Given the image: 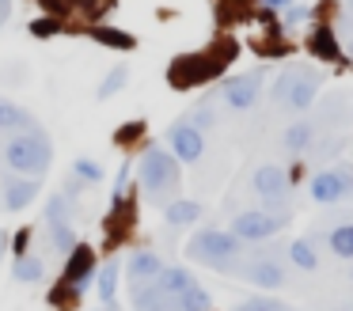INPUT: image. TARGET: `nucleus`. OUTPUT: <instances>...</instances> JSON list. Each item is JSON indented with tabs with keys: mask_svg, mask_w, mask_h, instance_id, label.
Instances as JSON below:
<instances>
[{
	"mask_svg": "<svg viewBox=\"0 0 353 311\" xmlns=\"http://www.w3.org/2000/svg\"><path fill=\"white\" fill-rule=\"evenodd\" d=\"M137 182H141L148 201L168 205V201H175V194H179L183 163H179L168 148H145V156H141V163H137Z\"/></svg>",
	"mask_w": 353,
	"mask_h": 311,
	"instance_id": "f257e3e1",
	"label": "nucleus"
},
{
	"mask_svg": "<svg viewBox=\"0 0 353 311\" xmlns=\"http://www.w3.org/2000/svg\"><path fill=\"white\" fill-rule=\"evenodd\" d=\"M243 239H236L232 232H221V228H201L198 235H190L186 243V258L201 265H213L216 273H236L239 262H243Z\"/></svg>",
	"mask_w": 353,
	"mask_h": 311,
	"instance_id": "f03ea898",
	"label": "nucleus"
},
{
	"mask_svg": "<svg viewBox=\"0 0 353 311\" xmlns=\"http://www.w3.org/2000/svg\"><path fill=\"white\" fill-rule=\"evenodd\" d=\"M4 163L16 174H46L54 163V141L39 126L27 133H12V141L4 144Z\"/></svg>",
	"mask_w": 353,
	"mask_h": 311,
	"instance_id": "7ed1b4c3",
	"label": "nucleus"
},
{
	"mask_svg": "<svg viewBox=\"0 0 353 311\" xmlns=\"http://www.w3.org/2000/svg\"><path fill=\"white\" fill-rule=\"evenodd\" d=\"M319 88H323L319 68L296 61V65L281 68V76L274 80V103L289 106V110H307L315 103V95H319Z\"/></svg>",
	"mask_w": 353,
	"mask_h": 311,
	"instance_id": "20e7f679",
	"label": "nucleus"
},
{
	"mask_svg": "<svg viewBox=\"0 0 353 311\" xmlns=\"http://www.w3.org/2000/svg\"><path fill=\"white\" fill-rule=\"evenodd\" d=\"M292 220V212H277V209H247L239 217H232V228L228 232L243 243H262V239H274L277 232H285Z\"/></svg>",
	"mask_w": 353,
	"mask_h": 311,
	"instance_id": "39448f33",
	"label": "nucleus"
},
{
	"mask_svg": "<svg viewBox=\"0 0 353 311\" xmlns=\"http://www.w3.org/2000/svg\"><path fill=\"white\" fill-rule=\"evenodd\" d=\"M315 205H338L353 197V167L338 163V167H323L312 174V186H307Z\"/></svg>",
	"mask_w": 353,
	"mask_h": 311,
	"instance_id": "423d86ee",
	"label": "nucleus"
},
{
	"mask_svg": "<svg viewBox=\"0 0 353 311\" xmlns=\"http://www.w3.org/2000/svg\"><path fill=\"white\" fill-rule=\"evenodd\" d=\"M262 83H266V72L262 68H251V72H239L232 80H224L221 99L232 106V110H251L262 95Z\"/></svg>",
	"mask_w": 353,
	"mask_h": 311,
	"instance_id": "0eeeda50",
	"label": "nucleus"
},
{
	"mask_svg": "<svg viewBox=\"0 0 353 311\" xmlns=\"http://www.w3.org/2000/svg\"><path fill=\"white\" fill-rule=\"evenodd\" d=\"M236 277L251 281L254 288H262V292H274V288H281L285 281H289V273L281 270V262H277V258L262 254V258H251V262H239Z\"/></svg>",
	"mask_w": 353,
	"mask_h": 311,
	"instance_id": "6e6552de",
	"label": "nucleus"
},
{
	"mask_svg": "<svg viewBox=\"0 0 353 311\" xmlns=\"http://www.w3.org/2000/svg\"><path fill=\"white\" fill-rule=\"evenodd\" d=\"M168 148L179 163H198L201 152H205V137H201V129H194L190 121L183 118L168 129Z\"/></svg>",
	"mask_w": 353,
	"mask_h": 311,
	"instance_id": "1a4fd4ad",
	"label": "nucleus"
},
{
	"mask_svg": "<svg viewBox=\"0 0 353 311\" xmlns=\"http://www.w3.org/2000/svg\"><path fill=\"white\" fill-rule=\"evenodd\" d=\"M95 250L88 247V243H77V247L69 250V258H65V273L61 281H69V285H77L80 292H88V285H95Z\"/></svg>",
	"mask_w": 353,
	"mask_h": 311,
	"instance_id": "9d476101",
	"label": "nucleus"
},
{
	"mask_svg": "<svg viewBox=\"0 0 353 311\" xmlns=\"http://www.w3.org/2000/svg\"><path fill=\"white\" fill-rule=\"evenodd\" d=\"M251 190L266 205H285V197H289V174H285L277 163H262L259 171H254V179H251Z\"/></svg>",
	"mask_w": 353,
	"mask_h": 311,
	"instance_id": "9b49d317",
	"label": "nucleus"
},
{
	"mask_svg": "<svg viewBox=\"0 0 353 311\" xmlns=\"http://www.w3.org/2000/svg\"><path fill=\"white\" fill-rule=\"evenodd\" d=\"M39 194H42L39 174H27V179H4V209L8 212H23Z\"/></svg>",
	"mask_w": 353,
	"mask_h": 311,
	"instance_id": "f8f14e48",
	"label": "nucleus"
},
{
	"mask_svg": "<svg viewBox=\"0 0 353 311\" xmlns=\"http://www.w3.org/2000/svg\"><path fill=\"white\" fill-rule=\"evenodd\" d=\"M163 270V258L156 250H133L130 262H125V273H130V285H145V281H156Z\"/></svg>",
	"mask_w": 353,
	"mask_h": 311,
	"instance_id": "ddd939ff",
	"label": "nucleus"
},
{
	"mask_svg": "<svg viewBox=\"0 0 353 311\" xmlns=\"http://www.w3.org/2000/svg\"><path fill=\"white\" fill-rule=\"evenodd\" d=\"M133 311H175V296H168L156 281L133 285Z\"/></svg>",
	"mask_w": 353,
	"mask_h": 311,
	"instance_id": "4468645a",
	"label": "nucleus"
},
{
	"mask_svg": "<svg viewBox=\"0 0 353 311\" xmlns=\"http://www.w3.org/2000/svg\"><path fill=\"white\" fill-rule=\"evenodd\" d=\"M118 277H122V262H118V258H110L107 265L95 270V292H99V300H103V308H107V311H118V303H114Z\"/></svg>",
	"mask_w": 353,
	"mask_h": 311,
	"instance_id": "2eb2a0df",
	"label": "nucleus"
},
{
	"mask_svg": "<svg viewBox=\"0 0 353 311\" xmlns=\"http://www.w3.org/2000/svg\"><path fill=\"white\" fill-rule=\"evenodd\" d=\"M281 144H285V152H292V156H307L312 144H315V121H307V118L292 121V126L281 133Z\"/></svg>",
	"mask_w": 353,
	"mask_h": 311,
	"instance_id": "dca6fc26",
	"label": "nucleus"
},
{
	"mask_svg": "<svg viewBox=\"0 0 353 311\" xmlns=\"http://www.w3.org/2000/svg\"><path fill=\"white\" fill-rule=\"evenodd\" d=\"M39 121H34V114L27 110V106L12 103V99H0V129L4 133H27V129H34Z\"/></svg>",
	"mask_w": 353,
	"mask_h": 311,
	"instance_id": "f3484780",
	"label": "nucleus"
},
{
	"mask_svg": "<svg viewBox=\"0 0 353 311\" xmlns=\"http://www.w3.org/2000/svg\"><path fill=\"white\" fill-rule=\"evenodd\" d=\"M307 46H312V53L323 57V61H345V50L338 46V38H334L330 27H315L312 38H307Z\"/></svg>",
	"mask_w": 353,
	"mask_h": 311,
	"instance_id": "a211bd4d",
	"label": "nucleus"
},
{
	"mask_svg": "<svg viewBox=\"0 0 353 311\" xmlns=\"http://www.w3.org/2000/svg\"><path fill=\"white\" fill-rule=\"evenodd\" d=\"M156 285H160L168 296H179V292H186V288L194 285V273L183 270V265H163L160 277H156Z\"/></svg>",
	"mask_w": 353,
	"mask_h": 311,
	"instance_id": "6ab92c4d",
	"label": "nucleus"
},
{
	"mask_svg": "<svg viewBox=\"0 0 353 311\" xmlns=\"http://www.w3.org/2000/svg\"><path fill=\"white\" fill-rule=\"evenodd\" d=\"M198 217H201V205H198V201H183V197H175V201H168V205H163V220H168L171 228L194 224Z\"/></svg>",
	"mask_w": 353,
	"mask_h": 311,
	"instance_id": "aec40b11",
	"label": "nucleus"
},
{
	"mask_svg": "<svg viewBox=\"0 0 353 311\" xmlns=\"http://www.w3.org/2000/svg\"><path fill=\"white\" fill-rule=\"evenodd\" d=\"M42 273H46V265H42L39 254H19L16 265H12V277L19 285H34V281H42Z\"/></svg>",
	"mask_w": 353,
	"mask_h": 311,
	"instance_id": "412c9836",
	"label": "nucleus"
},
{
	"mask_svg": "<svg viewBox=\"0 0 353 311\" xmlns=\"http://www.w3.org/2000/svg\"><path fill=\"white\" fill-rule=\"evenodd\" d=\"M327 247H330V254H338V258H345V262H353V220H350V224L330 228Z\"/></svg>",
	"mask_w": 353,
	"mask_h": 311,
	"instance_id": "4be33fe9",
	"label": "nucleus"
},
{
	"mask_svg": "<svg viewBox=\"0 0 353 311\" xmlns=\"http://www.w3.org/2000/svg\"><path fill=\"white\" fill-rule=\"evenodd\" d=\"M175 311H213V300H209V292L194 281L186 292L175 296Z\"/></svg>",
	"mask_w": 353,
	"mask_h": 311,
	"instance_id": "5701e85b",
	"label": "nucleus"
},
{
	"mask_svg": "<svg viewBox=\"0 0 353 311\" xmlns=\"http://www.w3.org/2000/svg\"><path fill=\"white\" fill-rule=\"evenodd\" d=\"M289 262L296 265V270H319V254H315V247H312V239H292L289 243Z\"/></svg>",
	"mask_w": 353,
	"mask_h": 311,
	"instance_id": "b1692460",
	"label": "nucleus"
},
{
	"mask_svg": "<svg viewBox=\"0 0 353 311\" xmlns=\"http://www.w3.org/2000/svg\"><path fill=\"white\" fill-rule=\"evenodd\" d=\"M125 83H130V65L122 61V65H114L107 72V80H103V88H99V95H95V99H99V103H107V99H114L118 91L125 88Z\"/></svg>",
	"mask_w": 353,
	"mask_h": 311,
	"instance_id": "393cba45",
	"label": "nucleus"
},
{
	"mask_svg": "<svg viewBox=\"0 0 353 311\" xmlns=\"http://www.w3.org/2000/svg\"><path fill=\"white\" fill-rule=\"evenodd\" d=\"M92 38L95 42H103V46H114V50H133V34H125V30H110V27H95L92 30Z\"/></svg>",
	"mask_w": 353,
	"mask_h": 311,
	"instance_id": "a878e982",
	"label": "nucleus"
},
{
	"mask_svg": "<svg viewBox=\"0 0 353 311\" xmlns=\"http://www.w3.org/2000/svg\"><path fill=\"white\" fill-rule=\"evenodd\" d=\"M232 311H292L285 300H274V296H251V300L236 303Z\"/></svg>",
	"mask_w": 353,
	"mask_h": 311,
	"instance_id": "bb28decb",
	"label": "nucleus"
},
{
	"mask_svg": "<svg viewBox=\"0 0 353 311\" xmlns=\"http://www.w3.org/2000/svg\"><path fill=\"white\" fill-rule=\"evenodd\" d=\"M50 232H54V247L61 250V254L77 247V232L69 228V220H54V224H50Z\"/></svg>",
	"mask_w": 353,
	"mask_h": 311,
	"instance_id": "cd10ccee",
	"label": "nucleus"
},
{
	"mask_svg": "<svg viewBox=\"0 0 353 311\" xmlns=\"http://www.w3.org/2000/svg\"><path fill=\"white\" fill-rule=\"evenodd\" d=\"M186 121H190V126H194V129H201V133H205V129H213V121H216V114H213V110H209V106H205V103H201V106H194V110H190V114H186Z\"/></svg>",
	"mask_w": 353,
	"mask_h": 311,
	"instance_id": "c85d7f7f",
	"label": "nucleus"
},
{
	"mask_svg": "<svg viewBox=\"0 0 353 311\" xmlns=\"http://www.w3.org/2000/svg\"><path fill=\"white\" fill-rule=\"evenodd\" d=\"M72 174L84 179V182H99L103 179V167L95 163V159H77V163H72Z\"/></svg>",
	"mask_w": 353,
	"mask_h": 311,
	"instance_id": "c756f323",
	"label": "nucleus"
},
{
	"mask_svg": "<svg viewBox=\"0 0 353 311\" xmlns=\"http://www.w3.org/2000/svg\"><path fill=\"white\" fill-rule=\"evenodd\" d=\"M281 15H285V23H289V27H300V23L312 19V8H307V4H296V0H292V4L285 8Z\"/></svg>",
	"mask_w": 353,
	"mask_h": 311,
	"instance_id": "7c9ffc66",
	"label": "nucleus"
},
{
	"mask_svg": "<svg viewBox=\"0 0 353 311\" xmlns=\"http://www.w3.org/2000/svg\"><path fill=\"white\" fill-rule=\"evenodd\" d=\"M65 217H69V197L54 194V197H50V205H46V220L54 224V220H65Z\"/></svg>",
	"mask_w": 353,
	"mask_h": 311,
	"instance_id": "2f4dec72",
	"label": "nucleus"
},
{
	"mask_svg": "<svg viewBox=\"0 0 353 311\" xmlns=\"http://www.w3.org/2000/svg\"><path fill=\"white\" fill-rule=\"evenodd\" d=\"M141 133H145V121H133V126H122V129H118L114 141H118V144H133Z\"/></svg>",
	"mask_w": 353,
	"mask_h": 311,
	"instance_id": "473e14b6",
	"label": "nucleus"
},
{
	"mask_svg": "<svg viewBox=\"0 0 353 311\" xmlns=\"http://www.w3.org/2000/svg\"><path fill=\"white\" fill-rule=\"evenodd\" d=\"M312 148H315L319 159H330V156H338V148H342V137H327L323 144H312Z\"/></svg>",
	"mask_w": 353,
	"mask_h": 311,
	"instance_id": "72a5a7b5",
	"label": "nucleus"
},
{
	"mask_svg": "<svg viewBox=\"0 0 353 311\" xmlns=\"http://www.w3.org/2000/svg\"><path fill=\"white\" fill-rule=\"evenodd\" d=\"M57 30H61L57 19H34L31 23V34H39V38H50V34H57Z\"/></svg>",
	"mask_w": 353,
	"mask_h": 311,
	"instance_id": "f704fd0d",
	"label": "nucleus"
},
{
	"mask_svg": "<svg viewBox=\"0 0 353 311\" xmlns=\"http://www.w3.org/2000/svg\"><path fill=\"white\" fill-rule=\"evenodd\" d=\"M31 235H34L31 228H23V232L16 235V243H12V247H16V258H19V254H27V247H31Z\"/></svg>",
	"mask_w": 353,
	"mask_h": 311,
	"instance_id": "c9c22d12",
	"label": "nucleus"
},
{
	"mask_svg": "<svg viewBox=\"0 0 353 311\" xmlns=\"http://www.w3.org/2000/svg\"><path fill=\"white\" fill-rule=\"evenodd\" d=\"M80 190H84V179H69V182H65V190H61V194H65V197H69V201H72V197H77Z\"/></svg>",
	"mask_w": 353,
	"mask_h": 311,
	"instance_id": "e433bc0d",
	"label": "nucleus"
},
{
	"mask_svg": "<svg viewBox=\"0 0 353 311\" xmlns=\"http://www.w3.org/2000/svg\"><path fill=\"white\" fill-rule=\"evenodd\" d=\"M289 4H292V0H262V8H266V12H285Z\"/></svg>",
	"mask_w": 353,
	"mask_h": 311,
	"instance_id": "4c0bfd02",
	"label": "nucleus"
},
{
	"mask_svg": "<svg viewBox=\"0 0 353 311\" xmlns=\"http://www.w3.org/2000/svg\"><path fill=\"white\" fill-rule=\"evenodd\" d=\"M8 15H12V0H0V23L8 19Z\"/></svg>",
	"mask_w": 353,
	"mask_h": 311,
	"instance_id": "58836bf2",
	"label": "nucleus"
},
{
	"mask_svg": "<svg viewBox=\"0 0 353 311\" xmlns=\"http://www.w3.org/2000/svg\"><path fill=\"white\" fill-rule=\"evenodd\" d=\"M4 250H8V235L0 232V258H4Z\"/></svg>",
	"mask_w": 353,
	"mask_h": 311,
	"instance_id": "ea45409f",
	"label": "nucleus"
},
{
	"mask_svg": "<svg viewBox=\"0 0 353 311\" xmlns=\"http://www.w3.org/2000/svg\"><path fill=\"white\" fill-rule=\"evenodd\" d=\"M342 50H345V57H353V38H350V42L342 46Z\"/></svg>",
	"mask_w": 353,
	"mask_h": 311,
	"instance_id": "a19ab883",
	"label": "nucleus"
},
{
	"mask_svg": "<svg viewBox=\"0 0 353 311\" xmlns=\"http://www.w3.org/2000/svg\"><path fill=\"white\" fill-rule=\"evenodd\" d=\"M345 8H350V12H353V0H345Z\"/></svg>",
	"mask_w": 353,
	"mask_h": 311,
	"instance_id": "79ce46f5",
	"label": "nucleus"
},
{
	"mask_svg": "<svg viewBox=\"0 0 353 311\" xmlns=\"http://www.w3.org/2000/svg\"><path fill=\"white\" fill-rule=\"evenodd\" d=\"M350 277H353V270H350Z\"/></svg>",
	"mask_w": 353,
	"mask_h": 311,
	"instance_id": "37998d69",
	"label": "nucleus"
}]
</instances>
